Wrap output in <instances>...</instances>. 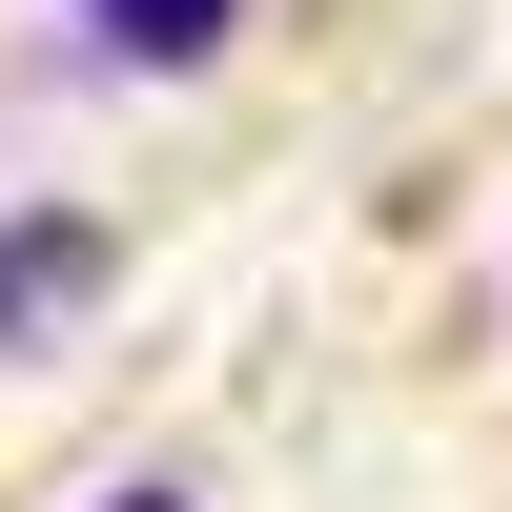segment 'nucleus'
I'll return each instance as SVG.
<instances>
[{
	"instance_id": "2",
	"label": "nucleus",
	"mask_w": 512,
	"mask_h": 512,
	"mask_svg": "<svg viewBox=\"0 0 512 512\" xmlns=\"http://www.w3.org/2000/svg\"><path fill=\"white\" fill-rule=\"evenodd\" d=\"M82 21H103V41H123V62H205V41H226V21H246V0H82Z\"/></svg>"
},
{
	"instance_id": "1",
	"label": "nucleus",
	"mask_w": 512,
	"mask_h": 512,
	"mask_svg": "<svg viewBox=\"0 0 512 512\" xmlns=\"http://www.w3.org/2000/svg\"><path fill=\"white\" fill-rule=\"evenodd\" d=\"M103 308V226H82V205H21V226H0V349H41V328H82Z\"/></svg>"
},
{
	"instance_id": "3",
	"label": "nucleus",
	"mask_w": 512,
	"mask_h": 512,
	"mask_svg": "<svg viewBox=\"0 0 512 512\" xmlns=\"http://www.w3.org/2000/svg\"><path fill=\"white\" fill-rule=\"evenodd\" d=\"M123 512H185V492H123Z\"/></svg>"
}]
</instances>
